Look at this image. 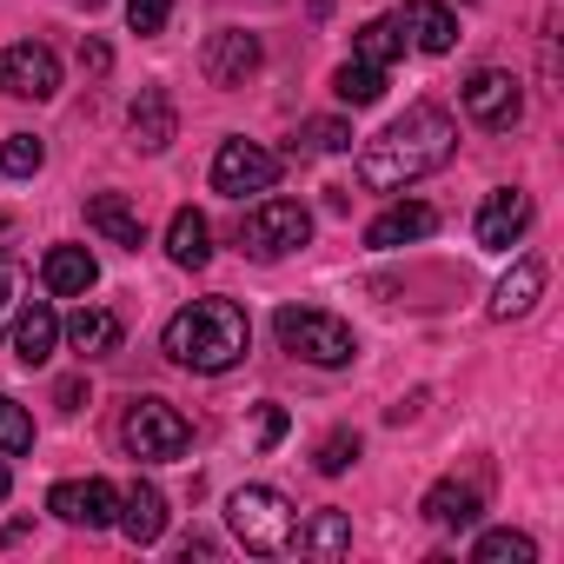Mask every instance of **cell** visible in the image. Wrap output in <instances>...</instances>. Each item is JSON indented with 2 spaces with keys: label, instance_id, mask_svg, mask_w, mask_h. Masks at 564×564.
Instances as JSON below:
<instances>
[{
  "label": "cell",
  "instance_id": "1",
  "mask_svg": "<svg viewBox=\"0 0 564 564\" xmlns=\"http://www.w3.org/2000/svg\"><path fill=\"white\" fill-rule=\"evenodd\" d=\"M452 153H458V120H452L445 107H425V100H419V107H405L386 133L366 140L359 180H366L372 193H405L412 180L438 173Z\"/></svg>",
  "mask_w": 564,
  "mask_h": 564
},
{
  "label": "cell",
  "instance_id": "2",
  "mask_svg": "<svg viewBox=\"0 0 564 564\" xmlns=\"http://www.w3.org/2000/svg\"><path fill=\"white\" fill-rule=\"evenodd\" d=\"M246 346H252V326L232 300H193L160 333V352L186 372H232L246 359Z\"/></svg>",
  "mask_w": 564,
  "mask_h": 564
},
{
  "label": "cell",
  "instance_id": "3",
  "mask_svg": "<svg viewBox=\"0 0 564 564\" xmlns=\"http://www.w3.org/2000/svg\"><path fill=\"white\" fill-rule=\"evenodd\" d=\"M226 524L246 551L259 557H279V551H293V531H300V511L286 491H272V485H239L226 498Z\"/></svg>",
  "mask_w": 564,
  "mask_h": 564
},
{
  "label": "cell",
  "instance_id": "4",
  "mask_svg": "<svg viewBox=\"0 0 564 564\" xmlns=\"http://www.w3.org/2000/svg\"><path fill=\"white\" fill-rule=\"evenodd\" d=\"M272 333H279V346H286L293 359L326 366V372H339V366H352V359H359L352 326H346V319H333V313H319V306H279Z\"/></svg>",
  "mask_w": 564,
  "mask_h": 564
},
{
  "label": "cell",
  "instance_id": "5",
  "mask_svg": "<svg viewBox=\"0 0 564 564\" xmlns=\"http://www.w3.org/2000/svg\"><path fill=\"white\" fill-rule=\"evenodd\" d=\"M120 445H127L140 465H173V458H186L193 425H186V412H180L173 399L147 392V399L127 405V419H120Z\"/></svg>",
  "mask_w": 564,
  "mask_h": 564
},
{
  "label": "cell",
  "instance_id": "6",
  "mask_svg": "<svg viewBox=\"0 0 564 564\" xmlns=\"http://www.w3.org/2000/svg\"><path fill=\"white\" fill-rule=\"evenodd\" d=\"M306 239H313V213H306L300 199H279V193H265V199L239 219V246H246L259 265H272V259L300 252Z\"/></svg>",
  "mask_w": 564,
  "mask_h": 564
},
{
  "label": "cell",
  "instance_id": "7",
  "mask_svg": "<svg viewBox=\"0 0 564 564\" xmlns=\"http://www.w3.org/2000/svg\"><path fill=\"white\" fill-rule=\"evenodd\" d=\"M279 180V153L259 147V140H219L213 153V193L226 199H246V193H272Z\"/></svg>",
  "mask_w": 564,
  "mask_h": 564
},
{
  "label": "cell",
  "instance_id": "8",
  "mask_svg": "<svg viewBox=\"0 0 564 564\" xmlns=\"http://www.w3.org/2000/svg\"><path fill=\"white\" fill-rule=\"evenodd\" d=\"M0 94L8 100H54L61 94V54L47 41H14L0 54Z\"/></svg>",
  "mask_w": 564,
  "mask_h": 564
},
{
  "label": "cell",
  "instance_id": "9",
  "mask_svg": "<svg viewBox=\"0 0 564 564\" xmlns=\"http://www.w3.org/2000/svg\"><path fill=\"white\" fill-rule=\"evenodd\" d=\"M465 113H471L485 133H511V127L524 120V87H518V74L478 67V74L465 80Z\"/></svg>",
  "mask_w": 564,
  "mask_h": 564
},
{
  "label": "cell",
  "instance_id": "10",
  "mask_svg": "<svg viewBox=\"0 0 564 564\" xmlns=\"http://www.w3.org/2000/svg\"><path fill=\"white\" fill-rule=\"evenodd\" d=\"M47 511H54L61 524H80V531H107V524L120 518V491H113L107 478H61V485L47 491Z\"/></svg>",
  "mask_w": 564,
  "mask_h": 564
},
{
  "label": "cell",
  "instance_id": "11",
  "mask_svg": "<svg viewBox=\"0 0 564 564\" xmlns=\"http://www.w3.org/2000/svg\"><path fill=\"white\" fill-rule=\"evenodd\" d=\"M524 226H531V193H518V186H498L478 206V246L485 252H511L524 239Z\"/></svg>",
  "mask_w": 564,
  "mask_h": 564
},
{
  "label": "cell",
  "instance_id": "12",
  "mask_svg": "<svg viewBox=\"0 0 564 564\" xmlns=\"http://www.w3.org/2000/svg\"><path fill=\"white\" fill-rule=\"evenodd\" d=\"M8 346H14L21 366H47L54 346H61V313H54L47 300H21V313H14V326H8Z\"/></svg>",
  "mask_w": 564,
  "mask_h": 564
},
{
  "label": "cell",
  "instance_id": "13",
  "mask_svg": "<svg viewBox=\"0 0 564 564\" xmlns=\"http://www.w3.org/2000/svg\"><path fill=\"white\" fill-rule=\"evenodd\" d=\"M259 67V41L252 34H239V28H226V34H213L206 41V54H199V74L213 80V87H246V74Z\"/></svg>",
  "mask_w": 564,
  "mask_h": 564
},
{
  "label": "cell",
  "instance_id": "14",
  "mask_svg": "<svg viewBox=\"0 0 564 564\" xmlns=\"http://www.w3.org/2000/svg\"><path fill=\"white\" fill-rule=\"evenodd\" d=\"M87 226H94L100 239L127 246V252L147 246V219H140V206H133L127 193H94V199H87Z\"/></svg>",
  "mask_w": 564,
  "mask_h": 564
},
{
  "label": "cell",
  "instance_id": "15",
  "mask_svg": "<svg viewBox=\"0 0 564 564\" xmlns=\"http://www.w3.org/2000/svg\"><path fill=\"white\" fill-rule=\"evenodd\" d=\"M438 226V213L425 206V199H399V206H386L372 226H366V246L372 252H392V246H412V239H425Z\"/></svg>",
  "mask_w": 564,
  "mask_h": 564
},
{
  "label": "cell",
  "instance_id": "16",
  "mask_svg": "<svg viewBox=\"0 0 564 564\" xmlns=\"http://www.w3.org/2000/svg\"><path fill=\"white\" fill-rule=\"evenodd\" d=\"M399 28H405V41L425 47V54H452V47H458V14L445 8V0H405Z\"/></svg>",
  "mask_w": 564,
  "mask_h": 564
},
{
  "label": "cell",
  "instance_id": "17",
  "mask_svg": "<svg viewBox=\"0 0 564 564\" xmlns=\"http://www.w3.org/2000/svg\"><path fill=\"white\" fill-rule=\"evenodd\" d=\"M41 279H47V293H54V300H80V293H94L100 265H94L87 246H54V252L41 259Z\"/></svg>",
  "mask_w": 564,
  "mask_h": 564
},
{
  "label": "cell",
  "instance_id": "18",
  "mask_svg": "<svg viewBox=\"0 0 564 564\" xmlns=\"http://www.w3.org/2000/svg\"><path fill=\"white\" fill-rule=\"evenodd\" d=\"M166 259L186 265V272H199V265L213 259V226H206L199 206H180V213L166 219Z\"/></svg>",
  "mask_w": 564,
  "mask_h": 564
},
{
  "label": "cell",
  "instance_id": "19",
  "mask_svg": "<svg viewBox=\"0 0 564 564\" xmlns=\"http://www.w3.org/2000/svg\"><path fill=\"white\" fill-rule=\"evenodd\" d=\"M61 333H67V346H74L80 359H107V352H120V339H127V326H120L107 306H80Z\"/></svg>",
  "mask_w": 564,
  "mask_h": 564
},
{
  "label": "cell",
  "instance_id": "20",
  "mask_svg": "<svg viewBox=\"0 0 564 564\" xmlns=\"http://www.w3.org/2000/svg\"><path fill=\"white\" fill-rule=\"evenodd\" d=\"M438 531H471L478 524V511H485V498H478V485H458V478H445V485H432L425 491V505H419Z\"/></svg>",
  "mask_w": 564,
  "mask_h": 564
},
{
  "label": "cell",
  "instance_id": "21",
  "mask_svg": "<svg viewBox=\"0 0 564 564\" xmlns=\"http://www.w3.org/2000/svg\"><path fill=\"white\" fill-rule=\"evenodd\" d=\"M293 551L300 557H346L352 551V518L346 511H313V518H300V531H293Z\"/></svg>",
  "mask_w": 564,
  "mask_h": 564
},
{
  "label": "cell",
  "instance_id": "22",
  "mask_svg": "<svg viewBox=\"0 0 564 564\" xmlns=\"http://www.w3.org/2000/svg\"><path fill=\"white\" fill-rule=\"evenodd\" d=\"M544 293V265L538 259H518L505 279H498V293H491V319H524Z\"/></svg>",
  "mask_w": 564,
  "mask_h": 564
},
{
  "label": "cell",
  "instance_id": "23",
  "mask_svg": "<svg viewBox=\"0 0 564 564\" xmlns=\"http://www.w3.org/2000/svg\"><path fill=\"white\" fill-rule=\"evenodd\" d=\"M133 147L140 153H166L173 147V100H166V87H140V100H133Z\"/></svg>",
  "mask_w": 564,
  "mask_h": 564
},
{
  "label": "cell",
  "instance_id": "24",
  "mask_svg": "<svg viewBox=\"0 0 564 564\" xmlns=\"http://www.w3.org/2000/svg\"><path fill=\"white\" fill-rule=\"evenodd\" d=\"M133 544H160L166 538V498L153 491V485H133L127 498H120V518H113Z\"/></svg>",
  "mask_w": 564,
  "mask_h": 564
},
{
  "label": "cell",
  "instance_id": "25",
  "mask_svg": "<svg viewBox=\"0 0 564 564\" xmlns=\"http://www.w3.org/2000/svg\"><path fill=\"white\" fill-rule=\"evenodd\" d=\"M399 54H405V28L399 21H366L359 41H352V61H366V67H392Z\"/></svg>",
  "mask_w": 564,
  "mask_h": 564
},
{
  "label": "cell",
  "instance_id": "26",
  "mask_svg": "<svg viewBox=\"0 0 564 564\" xmlns=\"http://www.w3.org/2000/svg\"><path fill=\"white\" fill-rule=\"evenodd\" d=\"M333 94H339L346 107H372V100L386 94V67H366V61H346V67L333 74Z\"/></svg>",
  "mask_w": 564,
  "mask_h": 564
},
{
  "label": "cell",
  "instance_id": "27",
  "mask_svg": "<svg viewBox=\"0 0 564 564\" xmlns=\"http://www.w3.org/2000/svg\"><path fill=\"white\" fill-rule=\"evenodd\" d=\"M471 557H478V564H538V544H531L524 531H485Z\"/></svg>",
  "mask_w": 564,
  "mask_h": 564
},
{
  "label": "cell",
  "instance_id": "28",
  "mask_svg": "<svg viewBox=\"0 0 564 564\" xmlns=\"http://www.w3.org/2000/svg\"><path fill=\"white\" fill-rule=\"evenodd\" d=\"M21 452H34V419L21 399L0 392V458H21Z\"/></svg>",
  "mask_w": 564,
  "mask_h": 564
},
{
  "label": "cell",
  "instance_id": "29",
  "mask_svg": "<svg viewBox=\"0 0 564 564\" xmlns=\"http://www.w3.org/2000/svg\"><path fill=\"white\" fill-rule=\"evenodd\" d=\"M352 147V127L346 120H306L293 133V153H346Z\"/></svg>",
  "mask_w": 564,
  "mask_h": 564
},
{
  "label": "cell",
  "instance_id": "30",
  "mask_svg": "<svg viewBox=\"0 0 564 564\" xmlns=\"http://www.w3.org/2000/svg\"><path fill=\"white\" fill-rule=\"evenodd\" d=\"M41 160H47V147L34 133H8V140H0V173L28 180V173H41Z\"/></svg>",
  "mask_w": 564,
  "mask_h": 564
},
{
  "label": "cell",
  "instance_id": "31",
  "mask_svg": "<svg viewBox=\"0 0 564 564\" xmlns=\"http://www.w3.org/2000/svg\"><path fill=\"white\" fill-rule=\"evenodd\" d=\"M166 21H173V0H127V28H133L140 41L166 34Z\"/></svg>",
  "mask_w": 564,
  "mask_h": 564
},
{
  "label": "cell",
  "instance_id": "32",
  "mask_svg": "<svg viewBox=\"0 0 564 564\" xmlns=\"http://www.w3.org/2000/svg\"><path fill=\"white\" fill-rule=\"evenodd\" d=\"M352 458H359V432H333V438H319V452H313V465H319L326 478H339Z\"/></svg>",
  "mask_w": 564,
  "mask_h": 564
},
{
  "label": "cell",
  "instance_id": "33",
  "mask_svg": "<svg viewBox=\"0 0 564 564\" xmlns=\"http://www.w3.org/2000/svg\"><path fill=\"white\" fill-rule=\"evenodd\" d=\"M21 300H28V272H21V265H0V339H8Z\"/></svg>",
  "mask_w": 564,
  "mask_h": 564
},
{
  "label": "cell",
  "instance_id": "34",
  "mask_svg": "<svg viewBox=\"0 0 564 564\" xmlns=\"http://www.w3.org/2000/svg\"><path fill=\"white\" fill-rule=\"evenodd\" d=\"M279 438H286V412H279V405H259V452H272Z\"/></svg>",
  "mask_w": 564,
  "mask_h": 564
},
{
  "label": "cell",
  "instance_id": "35",
  "mask_svg": "<svg viewBox=\"0 0 564 564\" xmlns=\"http://www.w3.org/2000/svg\"><path fill=\"white\" fill-rule=\"evenodd\" d=\"M80 67H87V74H107V67H113L107 41H87V47H80Z\"/></svg>",
  "mask_w": 564,
  "mask_h": 564
},
{
  "label": "cell",
  "instance_id": "36",
  "mask_svg": "<svg viewBox=\"0 0 564 564\" xmlns=\"http://www.w3.org/2000/svg\"><path fill=\"white\" fill-rule=\"evenodd\" d=\"M54 399H61V412H80V399H87V386H80V379H67V386H61Z\"/></svg>",
  "mask_w": 564,
  "mask_h": 564
},
{
  "label": "cell",
  "instance_id": "37",
  "mask_svg": "<svg viewBox=\"0 0 564 564\" xmlns=\"http://www.w3.org/2000/svg\"><path fill=\"white\" fill-rule=\"evenodd\" d=\"M8 485H14V478H8V458H0V498H8Z\"/></svg>",
  "mask_w": 564,
  "mask_h": 564
},
{
  "label": "cell",
  "instance_id": "38",
  "mask_svg": "<svg viewBox=\"0 0 564 564\" xmlns=\"http://www.w3.org/2000/svg\"><path fill=\"white\" fill-rule=\"evenodd\" d=\"M80 8H100V0H80Z\"/></svg>",
  "mask_w": 564,
  "mask_h": 564
}]
</instances>
